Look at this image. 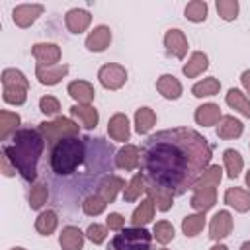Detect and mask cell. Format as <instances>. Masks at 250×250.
<instances>
[{
	"mask_svg": "<svg viewBox=\"0 0 250 250\" xmlns=\"http://www.w3.org/2000/svg\"><path fill=\"white\" fill-rule=\"evenodd\" d=\"M211 160L207 139L191 129H168L152 135L143 148V168L150 182L184 193L193 188Z\"/></svg>",
	"mask_w": 250,
	"mask_h": 250,
	"instance_id": "obj_1",
	"label": "cell"
},
{
	"mask_svg": "<svg viewBox=\"0 0 250 250\" xmlns=\"http://www.w3.org/2000/svg\"><path fill=\"white\" fill-rule=\"evenodd\" d=\"M31 53L39 66H53L61 61V47L55 43H35Z\"/></svg>",
	"mask_w": 250,
	"mask_h": 250,
	"instance_id": "obj_8",
	"label": "cell"
},
{
	"mask_svg": "<svg viewBox=\"0 0 250 250\" xmlns=\"http://www.w3.org/2000/svg\"><path fill=\"white\" fill-rule=\"evenodd\" d=\"M39 109L45 113V115H57L59 109H61V104L55 96H43L39 100Z\"/></svg>",
	"mask_w": 250,
	"mask_h": 250,
	"instance_id": "obj_43",
	"label": "cell"
},
{
	"mask_svg": "<svg viewBox=\"0 0 250 250\" xmlns=\"http://www.w3.org/2000/svg\"><path fill=\"white\" fill-rule=\"evenodd\" d=\"M240 82H242L244 90L250 94V70H244V72L240 74Z\"/></svg>",
	"mask_w": 250,
	"mask_h": 250,
	"instance_id": "obj_47",
	"label": "cell"
},
{
	"mask_svg": "<svg viewBox=\"0 0 250 250\" xmlns=\"http://www.w3.org/2000/svg\"><path fill=\"white\" fill-rule=\"evenodd\" d=\"M217 201V189L215 188H201V189H195L193 195H191V207L199 213H205L207 209H211Z\"/></svg>",
	"mask_w": 250,
	"mask_h": 250,
	"instance_id": "obj_22",
	"label": "cell"
},
{
	"mask_svg": "<svg viewBox=\"0 0 250 250\" xmlns=\"http://www.w3.org/2000/svg\"><path fill=\"white\" fill-rule=\"evenodd\" d=\"M107 133L113 141H129L131 129H129V119L125 113H115L111 115V119L107 121Z\"/></svg>",
	"mask_w": 250,
	"mask_h": 250,
	"instance_id": "obj_17",
	"label": "cell"
},
{
	"mask_svg": "<svg viewBox=\"0 0 250 250\" xmlns=\"http://www.w3.org/2000/svg\"><path fill=\"white\" fill-rule=\"evenodd\" d=\"M59 244L62 250H82L84 246V234L78 227H64L59 234Z\"/></svg>",
	"mask_w": 250,
	"mask_h": 250,
	"instance_id": "obj_19",
	"label": "cell"
},
{
	"mask_svg": "<svg viewBox=\"0 0 250 250\" xmlns=\"http://www.w3.org/2000/svg\"><path fill=\"white\" fill-rule=\"evenodd\" d=\"M139 148L135 145H125L119 148V152L115 154V166L119 170H125V172H131L139 166Z\"/></svg>",
	"mask_w": 250,
	"mask_h": 250,
	"instance_id": "obj_15",
	"label": "cell"
},
{
	"mask_svg": "<svg viewBox=\"0 0 250 250\" xmlns=\"http://www.w3.org/2000/svg\"><path fill=\"white\" fill-rule=\"evenodd\" d=\"M68 72V64H53V66H35V76L41 84L45 86H55L59 84Z\"/></svg>",
	"mask_w": 250,
	"mask_h": 250,
	"instance_id": "obj_12",
	"label": "cell"
},
{
	"mask_svg": "<svg viewBox=\"0 0 250 250\" xmlns=\"http://www.w3.org/2000/svg\"><path fill=\"white\" fill-rule=\"evenodd\" d=\"M150 248V232L143 227H133L119 230L113 238V250H148Z\"/></svg>",
	"mask_w": 250,
	"mask_h": 250,
	"instance_id": "obj_5",
	"label": "cell"
},
{
	"mask_svg": "<svg viewBox=\"0 0 250 250\" xmlns=\"http://www.w3.org/2000/svg\"><path fill=\"white\" fill-rule=\"evenodd\" d=\"M90 21H92L90 12L88 10H82V8H72L64 16V23H66V29L70 33H82V31H86L88 25H90Z\"/></svg>",
	"mask_w": 250,
	"mask_h": 250,
	"instance_id": "obj_13",
	"label": "cell"
},
{
	"mask_svg": "<svg viewBox=\"0 0 250 250\" xmlns=\"http://www.w3.org/2000/svg\"><path fill=\"white\" fill-rule=\"evenodd\" d=\"M246 186L250 188V170H248V174H246Z\"/></svg>",
	"mask_w": 250,
	"mask_h": 250,
	"instance_id": "obj_50",
	"label": "cell"
},
{
	"mask_svg": "<svg viewBox=\"0 0 250 250\" xmlns=\"http://www.w3.org/2000/svg\"><path fill=\"white\" fill-rule=\"evenodd\" d=\"M10 250H25V248H21V246H14V248H10Z\"/></svg>",
	"mask_w": 250,
	"mask_h": 250,
	"instance_id": "obj_51",
	"label": "cell"
},
{
	"mask_svg": "<svg viewBox=\"0 0 250 250\" xmlns=\"http://www.w3.org/2000/svg\"><path fill=\"white\" fill-rule=\"evenodd\" d=\"M146 193L150 195V199L154 201V205H156L158 211H168L174 205V193L170 189L154 184V182L146 184Z\"/></svg>",
	"mask_w": 250,
	"mask_h": 250,
	"instance_id": "obj_16",
	"label": "cell"
},
{
	"mask_svg": "<svg viewBox=\"0 0 250 250\" xmlns=\"http://www.w3.org/2000/svg\"><path fill=\"white\" fill-rule=\"evenodd\" d=\"M164 47L168 51V55L176 57V59H184L188 53V39L184 35L182 29H168L164 35Z\"/></svg>",
	"mask_w": 250,
	"mask_h": 250,
	"instance_id": "obj_10",
	"label": "cell"
},
{
	"mask_svg": "<svg viewBox=\"0 0 250 250\" xmlns=\"http://www.w3.org/2000/svg\"><path fill=\"white\" fill-rule=\"evenodd\" d=\"M156 123V113L150 107H139L135 111V129L139 135L148 133Z\"/></svg>",
	"mask_w": 250,
	"mask_h": 250,
	"instance_id": "obj_30",
	"label": "cell"
},
{
	"mask_svg": "<svg viewBox=\"0 0 250 250\" xmlns=\"http://www.w3.org/2000/svg\"><path fill=\"white\" fill-rule=\"evenodd\" d=\"M156 90L166 100H178L182 96V84L174 74H162L156 80Z\"/></svg>",
	"mask_w": 250,
	"mask_h": 250,
	"instance_id": "obj_20",
	"label": "cell"
},
{
	"mask_svg": "<svg viewBox=\"0 0 250 250\" xmlns=\"http://www.w3.org/2000/svg\"><path fill=\"white\" fill-rule=\"evenodd\" d=\"M211 250H229V248H227L225 244H215V246H213Z\"/></svg>",
	"mask_w": 250,
	"mask_h": 250,
	"instance_id": "obj_48",
	"label": "cell"
},
{
	"mask_svg": "<svg viewBox=\"0 0 250 250\" xmlns=\"http://www.w3.org/2000/svg\"><path fill=\"white\" fill-rule=\"evenodd\" d=\"M221 90V82L215 78V76H209V78H203L201 82H197L191 92L195 98H203V96H215L217 92Z\"/></svg>",
	"mask_w": 250,
	"mask_h": 250,
	"instance_id": "obj_36",
	"label": "cell"
},
{
	"mask_svg": "<svg viewBox=\"0 0 250 250\" xmlns=\"http://www.w3.org/2000/svg\"><path fill=\"white\" fill-rule=\"evenodd\" d=\"M225 203L234 207V211H238V213H246L250 209V189L229 188L225 191Z\"/></svg>",
	"mask_w": 250,
	"mask_h": 250,
	"instance_id": "obj_18",
	"label": "cell"
},
{
	"mask_svg": "<svg viewBox=\"0 0 250 250\" xmlns=\"http://www.w3.org/2000/svg\"><path fill=\"white\" fill-rule=\"evenodd\" d=\"M0 164H2V174L4 176H14L16 174V168L10 164V158H8V154L2 150V156H0Z\"/></svg>",
	"mask_w": 250,
	"mask_h": 250,
	"instance_id": "obj_46",
	"label": "cell"
},
{
	"mask_svg": "<svg viewBox=\"0 0 250 250\" xmlns=\"http://www.w3.org/2000/svg\"><path fill=\"white\" fill-rule=\"evenodd\" d=\"M186 18L189 20V21H193V23H199V21H205V18H207V2H203V0H193V2H189L188 6H186Z\"/></svg>",
	"mask_w": 250,
	"mask_h": 250,
	"instance_id": "obj_39",
	"label": "cell"
},
{
	"mask_svg": "<svg viewBox=\"0 0 250 250\" xmlns=\"http://www.w3.org/2000/svg\"><path fill=\"white\" fill-rule=\"evenodd\" d=\"M84 158V145L78 137H68L59 141L53 146L51 152V168L55 174L66 176L72 174L76 170V166L82 162Z\"/></svg>",
	"mask_w": 250,
	"mask_h": 250,
	"instance_id": "obj_3",
	"label": "cell"
},
{
	"mask_svg": "<svg viewBox=\"0 0 250 250\" xmlns=\"http://www.w3.org/2000/svg\"><path fill=\"white\" fill-rule=\"evenodd\" d=\"M2 86H4V102L12 105H21L27 100L29 82L25 74L18 68H6L2 72Z\"/></svg>",
	"mask_w": 250,
	"mask_h": 250,
	"instance_id": "obj_4",
	"label": "cell"
},
{
	"mask_svg": "<svg viewBox=\"0 0 250 250\" xmlns=\"http://www.w3.org/2000/svg\"><path fill=\"white\" fill-rule=\"evenodd\" d=\"M18 125H20V115H18V113L6 111V109L0 111V139H2V141H6L12 131L16 133Z\"/></svg>",
	"mask_w": 250,
	"mask_h": 250,
	"instance_id": "obj_35",
	"label": "cell"
},
{
	"mask_svg": "<svg viewBox=\"0 0 250 250\" xmlns=\"http://www.w3.org/2000/svg\"><path fill=\"white\" fill-rule=\"evenodd\" d=\"M160 250H168V248H160Z\"/></svg>",
	"mask_w": 250,
	"mask_h": 250,
	"instance_id": "obj_52",
	"label": "cell"
},
{
	"mask_svg": "<svg viewBox=\"0 0 250 250\" xmlns=\"http://www.w3.org/2000/svg\"><path fill=\"white\" fill-rule=\"evenodd\" d=\"M207 66H209V59H207V55L201 53V51H195V53L189 57V61L184 64L182 72H184L188 78H195V76H199L201 72H205Z\"/></svg>",
	"mask_w": 250,
	"mask_h": 250,
	"instance_id": "obj_26",
	"label": "cell"
},
{
	"mask_svg": "<svg viewBox=\"0 0 250 250\" xmlns=\"http://www.w3.org/2000/svg\"><path fill=\"white\" fill-rule=\"evenodd\" d=\"M221 178H223V170L219 164H211L209 168H205V172L197 178V182L193 184V191L195 189H201V188H217L221 184Z\"/></svg>",
	"mask_w": 250,
	"mask_h": 250,
	"instance_id": "obj_28",
	"label": "cell"
},
{
	"mask_svg": "<svg viewBox=\"0 0 250 250\" xmlns=\"http://www.w3.org/2000/svg\"><path fill=\"white\" fill-rule=\"evenodd\" d=\"M105 205H107V203L96 193V195H90V197L84 199V203H82V211H84L86 215H90V217H96V215L104 213Z\"/></svg>",
	"mask_w": 250,
	"mask_h": 250,
	"instance_id": "obj_41",
	"label": "cell"
},
{
	"mask_svg": "<svg viewBox=\"0 0 250 250\" xmlns=\"http://www.w3.org/2000/svg\"><path fill=\"white\" fill-rule=\"evenodd\" d=\"M154 238L160 242V244H168L172 238H174V227L170 221H158L154 225V230H152Z\"/></svg>",
	"mask_w": 250,
	"mask_h": 250,
	"instance_id": "obj_42",
	"label": "cell"
},
{
	"mask_svg": "<svg viewBox=\"0 0 250 250\" xmlns=\"http://www.w3.org/2000/svg\"><path fill=\"white\" fill-rule=\"evenodd\" d=\"M68 94H70V98L76 100L78 104L90 105L96 92H94V86H92L90 82H86V80H72V82L68 84Z\"/></svg>",
	"mask_w": 250,
	"mask_h": 250,
	"instance_id": "obj_21",
	"label": "cell"
},
{
	"mask_svg": "<svg viewBox=\"0 0 250 250\" xmlns=\"http://www.w3.org/2000/svg\"><path fill=\"white\" fill-rule=\"evenodd\" d=\"M227 104L232 107V109H236L238 113H242L244 117H248L250 119V100L240 92V90H236V88H230L229 92H227Z\"/></svg>",
	"mask_w": 250,
	"mask_h": 250,
	"instance_id": "obj_31",
	"label": "cell"
},
{
	"mask_svg": "<svg viewBox=\"0 0 250 250\" xmlns=\"http://www.w3.org/2000/svg\"><path fill=\"white\" fill-rule=\"evenodd\" d=\"M70 115L76 117L86 129H94V127L98 125V119H100L98 109H96L94 105H82V104L72 105V107H70Z\"/></svg>",
	"mask_w": 250,
	"mask_h": 250,
	"instance_id": "obj_25",
	"label": "cell"
},
{
	"mask_svg": "<svg viewBox=\"0 0 250 250\" xmlns=\"http://www.w3.org/2000/svg\"><path fill=\"white\" fill-rule=\"evenodd\" d=\"M125 186V182L119 178V176H105L100 184H98V195L105 201V203H111L117 195V191Z\"/></svg>",
	"mask_w": 250,
	"mask_h": 250,
	"instance_id": "obj_24",
	"label": "cell"
},
{
	"mask_svg": "<svg viewBox=\"0 0 250 250\" xmlns=\"http://www.w3.org/2000/svg\"><path fill=\"white\" fill-rule=\"evenodd\" d=\"M111 43V29L107 25H98L90 31V35L86 37V49L88 51H94V53H100V51H105Z\"/></svg>",
	"mask_w": 250,
	"mask_h": 250,
	"instance_id": "obj_14",
	"label": "cell"
},
{
	"mask_svg": "<svg viewBox=\"0 0 250 250\" xmlns=\"http://www.w3.org/2000/svg\"><path fill=\"white\" fill-rule=\"evenodd\" d=\"M223 162H225V168H227L229 178H232V180L238 178V174L242 172V166H244L240 152H236L234 148H227L223 152Z\"/></svg>",
	"mask_w": 250,
	"mask_h": 250,
	"instance_id": "obj_32",
	"label": "cell"
},
{
	"mask_svg": "<svg viewBox=\"0 0 250 250\" xmlns=\"http://www.w3.org/2000/svg\"><path fill=\"white\" fill-rule=\"evenodd\" d=\"M105 227H107L109 230H123V227H125L123 215H119V213H109L107 219H105Z\"/></svg>",
	"mask_w": 250,
	"mask_h": 250,
	"instance_id": "obj_45",
	"label": "cell"
},
{
	"mask_svg": "<svg viewBox=\"0 0 250 250\" xmlns=\"http://www.w3.org/2000/svg\"><path fill=\"white\" fill-rule=\"evenodd\" d=\"M57 223H59V219H57V213L55 211H43L35 219V230L39 234H43V236H49V234L55 232Z\"/></svg>",
	"mask_w": 250,
	"mask_h": 250,
	"instance_id": "obj_33",
	"label": "cell"
},
{
	"mask_svg": "<svg viewBox=\"0 0 250 250\" xmlns=\"http://www.w3.org/2000/svg\"><path fill=\"white\" fill-rule=\"evenodd\" d=\"M152 217H154V201H152L150 197H146V199H143V201L139 203V207L133 211L131 223H133L135 227H143V225L150 223Z\"/></svg>",
	"mask_w": 250,
	"mask_h": 250,
	"instance_id": "obj_29",
	"label": "cell"
},
{
	"mask_svg": "<svg viewBox=\"0 0 250 250\" xmlns=\"http://www.w3.org/2000/svg\"><path fill=\"white\" fill-rule=\"evenodd\" d=\"M43 14V6L41 4H21L16 6L12 12V20L18 27H29L39 16Z\"/></svg>",
	"mask_w": 250,
	"mask_h": 250,
	"instance_id": "obj_9",
	"label": "cell"
},
{
	"mask_svg": "<svg viewBox=\"0 0 250 250\" xmlns=\"http://www.w3.org/2000/svg\"><path fill=\"white\" fill-rule=\"evenodd\" d=\"M86 234H88V238H90L94 244H102V242L105 240V236H107V227H102V225L94 223V225L88 227Z\"/></svg>",
	"mask_w": 250,
	"mask_h": 250,
	"instance_id": "obj_44",
	"label": "cell"
},
{
	"mask_svg": "<svg viewBox=\"0 0 250 250\" xmlns=\"http://www.w3.org/2000/svg\"><path fill=\"white\" fill-rule=\"evenodd\" d=\"M98 80L107 90H119L127 82V70L121 64L107 62L98 70Z\"/></svg>",
	"mask_w": 250,
	"mask_h": 250,
	"instance_id": "obj_7",
	"label": "cell"
},
{
	"mask_svg": "<svg viewBox=\"0 0 250 250\" xmlns=\"http://www.w3.org/2000/svg\"><path fill=\"white\" fill-rule=\"evenodd\" d=\"M45 148V139L35 129H20L14 133L12 143L4 146V152L12 160L14 168L27 180L33 182L37 176V160Z\"/></svg>",
	"mask_w": 250,
	"mask_h": 250,
	"instance_id": "obj_2",
	"label": "cell"
},
{
	"mask_svg": "<svg viewBox=\"0 0 250 250\" xmlns=\"http://www.w3.org/2000/svg\"><path fill=\"white\" fill-rule=\"evenodd\" d=\"M39 133L43 135L45 141L49 143H59L62 139H68V137H76L78 135V125L68 119V117H57L53 121H43L39 123Z\"/></svg>",
	"mask_w": 250,
	"mask_h": 250,
	"instance_id": "obj_6",
	"label": "cell"
},
{
	"mask_svg": "<svg viewBox=\"0 0 250 250\" xmlns=\"http://www.w3.org/2000/svg\"><path fill=\"white\" fill-rule=\"evenodd\" d=\"M217 12L225 21H232L238 16V2L236 0H217Z\"/></svg>",
	"mask_w": 250,
	"mask_h": 250,
	"instance_id": "obj_40",
	"label": "cell"
},
{
	"mask_svg": "<svg viewBox=\"0 0 250 250\" xmlns=\"http://www.w3.org/2000/svg\"><path fill=\"white\" fill-rule=\"evenodd\" d=\"M232 215L229 211H219L213 219H211V225H209V236L213 240H221L225 236H229L232 232Z\"/></svg>",
	"mask_w": 250,
	"mask_h": 250,
	"instance_id": "obj_11",
	"label": "cell"
},
{
	"mask_svg": "<svg viewBox=\"0 0 250 250\" xmlns=\"http://www.w3.org/2000/svg\"><path fill=\"white\" fill-rule=\"evenodd\" d=\"M47 197H49V189H47V184H43V182H37V184H33V186H31V189H29V207H31L33 211L41 209V207L45 205Z\"/></svg>",
	"mask_w": 250,
	"mask_h": 250,
	"instance_id": "obj_38",
	"label": "cell"
},
{
	"mask_svg": "<svg viewBox=\"0 0 250 250\" xmlns=\"http://www.w3.org/2000/svg\"><path fill=\"white\" fill-rule=\"evenodd\" d=\"M205 227V213H195V215H188L182 221V232L186 236H195L203 230Z\"/></svg>",
	"mask_w": 250,
	"mask_h": 250,
	"instance_id": "obj_34",
	"label": "cell"
},
{
	"mask_svg": "<svg viewBox=\"0 0 250 250\" xmlns=\"http://www.w3.org/2000/svg\"><path fill=\"white\" fill-rule=\"evenodd\" d=\"M195 121L203 127L215 125L221 121V107L217 104H203L195 109Z\"/></svg>",
	"mask_w": 250,
	"mask_h": 250,
	"instance_id": "obj_27",
	"label": "cell"
},
{
	"mask_svg": "<svg viewBox=\"0 0 250 250\" xmlns=\"http://www.w3.org/2000/svg\"><path fill=\"white\" fill-rule=\"evenodd\" d=\"M143 191H146L145 176H143V174H135V176L131 178V182L127 184L125 191H123V199H125V201H135Z\"/></svg>",
	"mask_w": 250,
	"mask_h": 250,
	"instance_id": "obj_37",
	"label": "cell"
},
{
	"mask_svg": "<svg viewBox=\"0 0 250 250\" xmlns=\"http://www.w3.org/2000/svg\"><path fill=\"white\" fill-rule=\"evenodd\" d=\"M244 131V125L234 119L232 115H223L217 127V137L219 139H238Z\"/></svg>",
	"mask_w": 250,
	"mask_h": 250,
	"instance_id": "obj_23",
	"label": "cell"
},
{
	"mask_svg": "<svg viewBox=\"0 0 250 250\" xmlns=\"http://www.w3.org/2000/svg\"><path fill=\"white\" fill-rule=\"evenodd\" d=\"M240 250H250V240H248V242H244V244L240 246Z\"/></svg>",
	"mask_w": 250,
	"mask_h": 250,
	"instance_id": "obj_49",
	"label": "cell"
}]
</instances>
